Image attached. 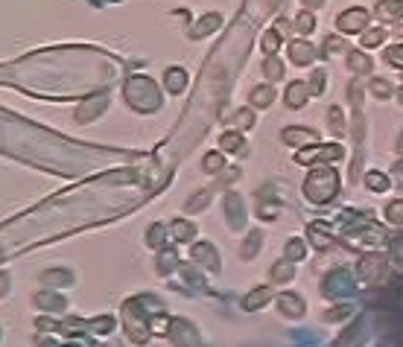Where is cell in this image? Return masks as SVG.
<instances>
[{
	"instance_id": "cell-3",
	"label": "cell",
	"mask_w": 403,
	"mask_h": 347,
	"mask_svg": "<svg viewBox=\"0 0 403 347\" xmlns=\"http://www.w3.org/2000/svg\"><path fill=\"white\" fill-rule=\"evenodd\" d=\"M345 155V149L339 146V143H331V146H313V149H304V152H298L295 155V161L298 164H310V161H336V158H342Z\"/></svg>"
},
{
	"instance_id": "cell-27",
	"label": "cell",
	"mask_w": 403,
	"mask_h": 347,
	"mask_svg": "<svg viewBox=\"0 0 403 347\" xmlns=\"http://www.w3.org/2000/svg\"><path fill=\"white\" fill-rule=\"evenodd\" d=\"M225 146H228V149H237V146H240V138H237V134H228V138H225Z\"/></svg>"
},
{
	"instance_id": "cell-22",
	"label": "cell",
	"mask_w": 403,
	"mask_h": 347,
	"mask_svg": "<svg viewBox=\"0 0 403 347\" xmlns=\"http://www.w3.org/2000/svg\"><path fill=\"white\" fill-rule=\"evenodd\" d=\"M266 298H269V289H257V292L245 301V306H248V310H257L260 301H266Z\"/></svg>"
},
{
	"instance_id": "cell-2",
	"label": "cell",
	"mask_w": 403,
	"mask_h": 347,
	"mask_svg": "<svg viewBox=\"0 0 403 347\" xmlns=\"http://www.w3.org/2000/svg\"><path fill=\"white\" fill-rule=\"evenodd\" d=\"M369 12L366 9H345L339 18H336V27L342 32H366L369 27Z\"/></svg>"
},
{
	"instance_id": "cell-13",
	"label": "cell",
	"mask_w": 403,
	"mask_h": 347,
	"mask_svg": "<svg viewBox=\"0 0 403 347\" xmlns=\"http://www.w3.org/2000/svg\"><path fill=\"white\" fill-rule=\"evenodd\" d=\"M333 53H345V41L336 35H328L324 38V55H333Z\"/></svg>"
},
{
	"instance_id": "cell-4",
	"label": "cell",
	"mask_w": 403,
	"mask_h": 347,
	"mask_svg": "<svg viewBox=\"0 0 403 347\" xmlns=\"http://www.w3.org/2000/svg\"><path fill=\"white\" fill-rule=\"evenodd\" d=\"M383 268H386V260H383L380 254H369V257H362V260L357 263V275H359L362 280L374 283V280H380Z\"/></svg>"
},
{
	"instance_id": "cell-21",
	"label": "cell",
	"mask_w": 403,
	"mask_h": 347,
	"mask_svg": "<svg viewBox=\"0 0 403 347\" xmlns=\"http://www.w3.org/2000/svg\"><path fill=\"white\" fill-rule=\"evenodd\" d=\"M278 44H281V32H266V38H263V50H266V53H275Z\"/></svg>"
},
{
	"instance_id": "cell-14",
	"label": "cell",
	"mask_w": 403,
	"mask_h": 347,
	"mask_svg": "<svg viewBox=\"0 0 403 347\" xmlns=\"http://www.w3.org/2000/svg\"><path fill=\"white\" fill-rule=\"evenodd\" d=\"M371 93L377 96V100H389V96H392V85L383 82V79H374L371 82Z\"/></svg>"
},
{
	"instance_id": "cell-19",
	"label": "cell",
	"mask_w": 403,
	"mask_h": 347,
	"mask_svg": "<svg viewBox=\"0 0 403 347\" xmlns=\"http://www.w3.org/2000/svg\"><path fill=\"white\" fill-rule=\"evenodd\" d=\"M252 100H255L257 105H269V103L275 100V91H272V88H257V91H255V96H252Z\"/></svg>"
},
{
	"instance_id": "cell-28",
	"label": "cell",
	"mask_w": 403,
	"mask_h": 347,
	"mask_svg": "<svg viewBox=\"0 0 403 347\" xmlns=\"http://www.w3.org/2000/svg\"><path fill=\"white\" fill-rule=\"evenodd\" d=\"M222 161H219V155H207V169H217Z\"/></svg>"
},
{
	"instance_id": "cell-15",
	"label": "cell",
	"mask_w": 403,
	"mask_h": 347,
	"mask_svg": "<svg viewBox=\"0 0 403 347\" xmlns=\"http://www.w3.org/2000/svg\"><path fill=\"white\" fill-rule=\"evenodd\" d=\"M386 219L395 222V225H403V202H392L386 207Z\"/></svg>"
},
{
	"instance_id": "cell-12",
	"label": "cell",
	"mask_w": 403,
	"mask_h": 347,
	"mask_svg": "<svg viewBox=\"0 0 403 347\" xmlns=\"http://www.w3.org/2000/svg\"><path fill=\"white\" fill-rule=\"evenodd\" d=\"M366 184H369V190H374V192H386V190H389V178L383 176V172H369Z\"/></svg>"
},
{
	"instance_id": "cell-23",
	"label": "cell",
	"mask_w": 403,
	"mask_h": 347,
	"mask_svg": "<svg viewBox=\"0 0 403 347\" xmlns=\"http://www.w3.org/2000/svg\"><path fill=\"white\" fill-rule=\"evenodd\" d=\"M281 70H283V67H281L278 59H269V62H266V76H269V79H281Z\"/></svg>"
},
{
	"instance_id": "cell-10",
	"label": "cell",
	"mask_w": 403,
	"mask_h": 347,
	"mask_svg": "<svg viewBox=\"0 0 403 347\" xmlns=\"http://www.w3.org/2000/svg\"><path fill=\"white\" fill-rule=\"evenodd\" d=\"M383 41H386V30L371 27V30L362 32V47H366V50H371V47H377V44H383Z\"/></svg>"
},
{
	"instance_id": "cell-17",
	"label": "cell",
	"mask_w": 403,
	"mask_h": 347,
	"mask_svg": "<svg viewBox=\"0 0 403 347\" xmlns=\"http://www.w3.org/2000/svg\"><path fill=\"white\" fill-rule=\"evenodd\" d=\"M328 126H331L336 134H342V131H345V123H342V111H339V108H331V111H328Z\"/></svg>"
},
{
	"instance_id": "cell-6",
	"label": "cell",
	"mask_w": 403,
	"mask_h": 347,
	"mask_svg": "<svg viewBox=\"0 0 403 347\" xmlns=\"http://www.w3.org/2000/svg\"><path fill=\"white\" fill-rule=\"evenodd\" d=\"M283 140L293 143V146H301V143H319V131H313V129H286V131H283Z\"/></svg>"
},
{
	"instance_id": "cell-24",
	"label": "cell",
	"mask_w": 403,
	"mask_h": 347,
	"mask_svg": "<svg viewBox=\"0 0 403 347\" xmlns=\"http://www.w3.org/2000/svg\"><path fill=\"white\" fill-rule=\"evenodd\" d=\"M286 254H290V260H301L304 257V245L298 240H293L290 245H286Z\"/></svg>"
},
{
	"instance_id": "cell-9",
	"label": "cell",
	"mask_w": 403,
	"mask_h": 347,
	"mask_svg": "<svg viewBox=\"0 0 403 347\" xmlns=\"http://www.w3.org/2000/svg\"><path fill=\"white\" fill-rule=\"evenodd\" d=\"M348 67L351 70H357V73H369L371 70V59H369V55L366 53H348Z\"/></svg>"
},
{
	"instance_id": "cell-8",
	"label": "cell",
	"mask_w": 403,
	"mask_h": 347,
	"mask_svg": "<svg viewBox=\"0 0 403 347\" xmlns=\"http://www.w3.org/2000/svg\"><path fill=\"white\" fill-rule=\"evenodd\" d=\"M290 59H293L295 65H310V62L316 59V50L307 44V41H293V44H290Z\"/></svg>"
},
{
	"instance_id": "cell-11",
	"label": "cell",
	"mask_w": 403,
	"mask_h": 347,
	"mask_svg": "<svg viewBox=\"0 0 403 347\" xmlns=\"http://www.w3.org/2000/svg\"><path fill=\"white\" fill-rule=\"evenodd\" d=\"M281 310L290 313V315H304V303H301L298 295H283L281 298Z\"/></svg>"
},
{
	"instance_id": "cell-26",
	"label": "cell",
	"mask_w": 403,
	"mask_h": 347,
	"mask_svg": "<svg viewBox=\"0 0 403 347\" xmlns=\"http://www.w3.org/2000/svg\"><path fill=\"white\" fill-rule=\"evenodd\" d=\"M392 254H395V257L403 263V237H397V240L392 242Z\"/></svg>"
},
{
	"instance_id": "cell-20",
	"label": "cell",
	"mask_w": 403,
	"mask_h": 347,
	"mask_svg": "<svg viewBox=\"0 0 403 347\" xmlns=\"http://www.w3.org/2000/svg\"><path fill=\"white\" fill-rule=\"evenodd\" d=\"M272 277H275V280H290V277H293V266H290V263H278V266L272 268Z\"/></svg>"
},
{
	"instance_id": "cell-7",
	"label": "cell",
	"mask_w": 403,
	"mask_h": 347,
	"mask_svg": "<svg viewBox=\"0 0 403 347\" xmlns=\"http://www.w3.org/2000/svg\"><path fill=\"white\" fill-rule=\"evenodd\" d=\"M310 88H307L304 82H293L290 88H286V105H290V108H301L307 100H310Z\"/></svg>"
},
{
	"instance_id": "cell-16",
	"label": "cell",
	"mask_w": 403,
	"mask_h": 347,
	"mask_svg": "<svg viewBox=\"0 0 403 347\" xmlns=\"http://www.w3.org/2000/svg\"><path fill=\"white\" fill-rule=\"evenodd\" d=\"M295 27H298L301 32H313V30H316V18H313L310 12H301L298 21H295Z\"/></svg>"
},
{
	"instance_id": "cell-25",
	"label": "cell",
	"mask_w": 403,
	"mask_h": 347,
	"mask_svg": "<svg viewBox=\"0 0 403 347\" xmlns=\"http://www.w3.org/2000/svg\"><path fill=\"white\" fill-rule=\"evenodd\" d=\"M321 85H324V73L316 70V73H313V88H310V91H313V93H321Z\"/></svg>"
},
{
	"instance_id": "cell-29",
	"label": "cell",
	"mask_w": 403,
	"mask_h": 347,
	"mask_svg": "<svg viewBox=\"0 0 403 347\" xmlns=\"http://www.w3.org/2000/svg\"><path fill=\"white\" fill-rule=\"evenodd\" d=\"M321 4H324V0H304V6H307V9H319Z\"/></svg>"
},
{
	"instance_id": "cell-1",
	"label": "cell",
	"mask_w": 403,
	"mask_h": 347,
	"mask_svg": "<svg viewBox=\"0 0 403 347\" xmlns=\"http://www.w3.org/2000/svg\"><path fill=\"white\" fill-rule=\"evenodd\" d=\"M304 192L310 202H328L339 192V172L333 166H321L316 172H310V178L304 181Z\"/></svg>"
},
{
	"instance_id": "cell-30",
	"label": "cell",
	"mask_w": 403,
	"mask_h": 347,
	"mask_svg": "<svg viewBox=\"0 0 403 347\" xmlns=\"http://www.w3.org/2000/svg\"><path fill=\"white\" fill-rule=\"evenodd\" d=\"M397 149H400V152H403V138H400V143H397Z\"/></svg>"
},
{
	"instance_id": "cell-31",
	"label": "cell",
	"mask_w": 403,
	"mask_h": 347,
	"mask_svg": "<svg viewBox=\"0 0 403 347\" xmlns=\"http://www.w3.org/2000/svg\"><path fill=\"white\" fill-rule=\"evenodd\" d=\"M400 103H403V88H400Z\"/></svg>"
},
{
	"instance_id": "cell-5",
	"label": "cell",
	"mask_w": 403,
	"mask_h": 347,
	"mask_svg": "<svg viewBox=\"0 0 403 347\" xmlns=\"http://www.w3.org/2000/svg\"><path fill=\"white\" fill-rule=\"evenodd\" d=\"M374 12L380 21H397V18H403V0H377Z\"/></svg>"
},
{
	"instance_id": "cell-18",
	"label": "cell",
	"mask_w": 403,
	"mask_h": 347,
	"mask_svg": "<svg viewBox=\"0 0 403 347\" xmlns=\"http://www.w3.org/2000/svg\"><path fill=\"white\" fill-rule=\"evenodd\" d=\"M386 62H389V65H395V67H403V44H397V47H389V50H386Z\"/></svg>"
}]
</instances>
